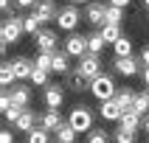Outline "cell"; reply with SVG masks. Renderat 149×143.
Returning <instances> with one entry per match:
<instances>
[{
	"label": "cell",
	"mask_w": 149,
	"mask_h": 143,
	"mask_svg": "<svg viewBox=\"0 0 149 143\" xmlns=\"http://www.w3.org/2000/svg\"><path fill=\"white\" fill-rule=\"evenodd\" d=\"M135 98H138V93H135L132 87H118V95H116V101H118V107L124 109V112H130V109H132Z\"/></svg>",
	"instance_id": "ac0fdd59"
},
{
	"label": "cell",
	"mask_w": 149,
	"mask_h": 143,
	"mask_svg": "<svg viewBox=\"0 0 149 143\" xmlns=\"http://www.w3.org/2000/svg\"><path fill=\"white\" fill-rule=\"evenodd\" d=\"M62 50H65L68 56L82 59L84 53H90V50H87V37H84V34H68V39L62 42Z\"/></svg>",
	"instance_id": "8992f818"
},
{
	"label": "cell",
	"mask_w": 149,
	"mask_h": 143,
	"mask_svg": "<svg viewBox=\"0 0 149 143\" xmlns=\"http://www.w3.org/2000/svg\"><path fill=\"white\" fill-rule=\"evenodd\" d=\"M51 135H54V132H48V129L37 126L34 132H28V135H25V143H51Z\"/></svg>",
	"instance_id": "484cf974"
},
{
	"label": "cell",
	"mask_w": 149,
	"mask_h": 143,
	"mask_svg": "<svg viewBox=\"0 0 149 143\" xmlns=\"http://www.w3.org/2000/svg\"><path fill=\"white\" fill-rule=\"evenodd\" d=\"M23 28H25V34H28V37L34 39V37H37V34L42 31V20H40V17H37V14L31 11V14H28V17L23 20Z\"/></svg>",
	"instance_id": "cb8c5ba5"
},
{
	"label": "cell",
	"mask_w": 149,
	"mask_h": 143,
	"mask_svg": "<svg viewBox=\"0 0 149 143\" xmlns=\"http://www.w3.org/2000/svg\"><path fill=\"white\" fill-rule=\"evenodd\" d=\"M143 132H146V135H149V115H146V118H143Z\"/></svg>",
	"instance_id": "7bdbcfd3"
},
{
	"label": "cell",
	"mask_w": 149,
	"mask_h": 143,
	"mask_svg": "<svg viewBox=\"0 0 149 143\" xmlns=\"http://www.w3.org/2000/svg\"><path fill=\"white\" fill-rule=\"evenodd\" d=\"M0 8L3 11H11V0H0Z\"/></svg>",
	"instance_id": "ab89813d"
},
{
	"label": "cell",
	"mask_w": 149,
	"mask_h": 143,
	"mask_svg": "<svg viewBox=\"0 0 149 143\" xmlns=\"http://www.w3.org/2000/svg\"><path fill=\"white\" fill-rule=\"evenodd\" d=\"M132 0H107V6H116V8H127Z\"/></svg>",
	"instance_id": "f35d334b"
},
{
	"label": "cell",
	"mask_w": 149,
	"mask_h": 143,
	"mask_svg": "<svg viewBox=\"0 0 149 143\" xmlns=\"http://www.w3.org/2000/svg\"><path fill=\"white\" fill-rule=\"evenodd\" d=\"M113 53H116V59H127V56H132V39H130V37H121V39L113 45Z\"/></svg>",
	"instance_id": "7402d4cb"
},
{
	"label": "cell",
	"mask_w": 149,
	"mask_h": 143,
	"mask_svg": "<svg viewBox=\"0 0 149 143\" xmlns=\"http://www.w3.org/2000/svg\"><path fill=\"white\" fill-rule=\"evenodd\" d=\"M124 23V8L107 6V25H121Z\"/></svg>",
	"instance_id": "1f68e13d"
},
{
	"label": "cell",
	"mask_w": 149,
	"mask_h": 143,
	"mask_svg": "<svg viewBox=\"0 0 149 143\" xmlns=\"http://www.w3.org/2000/svg\"><path fill=\"white\" fill-rule=\"evenodd\" d=\"M34 45H37L40 53H56V31L42 28V31L34 37Z\"/></svg>",
	"instance_id": "8fae6325"
},
{
	"label": "cell",
	"mask_w": 149,
	"mask_h": 143,
	"mask_svg": "<svg viewBox=\"0 0 149 143\" xmlns=\"http://www.w3.org/2000/svg\"><path fill=\"white\" fill-rule=\"evenodd\" d=\"M87 143H113V135L104 126H96L93 132H87Z\"/></svg>",
	"instance_id": "d4e9b609"
},
{
	"label": "cell",
	"mask_w": 149,
	"mask_h": 143,
	"mask_svg": "<svg viewBox=\"0 0 149 143\" xmlns=\"http://www.w3.org/2000/svg\"><path fill=\"white\" fill-rule=\"evenodd\" d=\"M54 135H56V143H76V135H79V132H76L73 126H70V124L65 121V124L59 126V129H56Z\"/></svg>",
	"instance_id": "44dd1931"
},
{
	"label": "cell",
	"mask_w": 149,
	"mask_h": 143,
	"mask_svg": "<svg viewBox=\"0 0 149 143\" xmlns=\"http://www.w3.org/2000/svg\"><path fill=\"white\" fill-rule=\"evenodd\" d=\"M132 112H138L141 118H146V115H149V98L143 95V93L138 95V98H135V104H132Z\"/></svg>",
	"instance_id": "d6a6232c"
},
{
	"label": "cell",
	"mask_w": 149,
	"mask_h": 143,
	"mask_svg": "<svg viewBox=\"0 0 149 143\" xmlns=\"http://www.w3.org/2000/svg\"><path fill=\"white\" fill-rule=\"evenodd\" d=\"M11 107H14V104H11V93H8V90H3V95H0V109H3V115H6Z\"/></svg>",
	"instance_id": "836d02e7"
},
{
	"label": "cell",
	"mask_w": 149,
	"mask_h": 143,
	"mask_svg": "<svg viewBox=\"0 0 149 143\" xmlns=\"http://www.w3.org/2000/svg\"><path fill=\"white\" fill-rule=\"evenodd\" d=\"M84 20L93 25V28H104L107 25V3H99V0H93L90 6L84 8Z\"/></svg>",
	"instance_id": "5b68a950"
},
{
	"label": "cell",
	"mask_w": 149,
	"mask_h": 143,
	"mask_svg": "<svg viewBox=\"0 0 149 143\" xmlns=\"http://www.w3.org/2000/svg\"><path fill=\"white\" fill-rule=\"evenodd\" d=\"M143 95H146V98H149V87H146V93H143Z\"/></svg>",
	"instance_id": "f6af8a7d"
},
{
	"label": "cell",
	"mask_w": 149,
	"mask_h": 143,
	"mask_svg": "<svg viewBox=\"0 0 149 143\" xmlns=\"http://www.w3.org/2000/svg\"><path fill=\"white\" fill-rule=\"evenodd\" d=\"M79 20H82V11H79L76 6H62V8H59V17H56V25H59V31L76 34Z\"/></svg>",
	"instance_id": "277c9868"
},
{
	"label": "cell",
	"mask_w": 149,
	"mask_h": 143,
	"mask_svg": "<svg viewBox=\"0 0 149 143\" xmlns=\"http://www.w3.org/2000/svg\"><path fill=\"white\" fill-rule=\"evenodd\" d=\"M68 124L73 126L79 135H87V132H93L96 126H93V109L87 107V104H73V107L68 109Z\"/></svg>",
	"instance_id": "6da1fadb"
},
{
	"label": "cell",
	"mask_w": 149,
	"mask_h": 143,
	"mask_svg": "<svg viewBox=\"0 0 149 143\" xmlns=\"http://www.w3.org/2000/svg\"><path fill=\"white\" fill-rule=\"evenodd\" d=\"M104 45H107V42H104L101 31H96V34H90V37H87V50H90V53H96V56L104 50Z\"/></svg>",
	"instance_id": "83f0119b"
},
{
	"label": "cell",
	"mask_w": 149,
	"mask_h": 143,
	"mask_svg": "<svg viewBox=\"0 0 149 143\" xmlns=\"http://www.w3.org/2000/svg\"><path fill=\"white\" fill-rule=\"evenodd\" d=\"M48 76L51 73H45V70H40V67H34V73H31V82H28V84H31V87H48Z\"/></svg>",
	"instance_id": "f546056e"
},
{
	"label": "cell",
	"mask_w": 149,
	"mask_h": 143,
	"mask_svg": "<svg viewBox=\"0 0 149 143\" xmlns=\"http://www.w3.org/2000/svg\"><path fill=\"white\" fill-rule=\"evenodd\" d=\"M34 65L40 67V70H45V73H54V53H37Z\"/></svg>",
	"instance_id": "f1b7e54d"
},
{
	"label": "cell",
	"mask_w": 149,
	"mask_h": 143,
	"mask_svg": "<svg viewBox=\"0 0 149 143\" xmlns=\"http://www.w3.org/2000/svg\"><path fill=\"white\" fill-rule=\"evenodd\" d=\"M141 76H143V84L149 87V67H143V70H141Z\"/></svg>",
	"instance_id": "60d3db41"
},
{
	"label": "cell",
	"mask_w": 149,
	"mask_h": 143,
	"mask_svg": "<svg viewBox=\"0 0 149 143\" xmlns=\"http://www.w3.org/2000/svg\"><path fill=\"white\" fill-rule=\"evenodd\" d=\"M118 124L124 126V129H132V132H138V129H143V118L138 115V112H132V109H130V112H124V118H121Z\"/></svg>",
	"instance_id": "ffe728a7"
},
{
	"label": "cell",
	"mask_w": 149,
	"mask_h": 143,
	"mask_svg": "<svg viewBox=\"0 0 149 143\" xmlns=\"http://www.w3.org/2000/svg\"><path fill=\"white\" fill-rule=\"evenodd\" d=\"M34 14L40 17L42 23H51V20H56V17H59V8H56V3H54V0H37Z\"/></svg>",
	"instance_id": "4fadbf2b"
},
{
	"label": "cell",
	"mask_w": 149,
	"mask_h": 143,
	"mask_svg": "<svg viewBox=\"0 0 149 143\" xmlns=\"http://www.w3.org/2000/svg\"><path fill=\"white\" fill-rule=\"evenodd\" d=\"M113 70L116 73H121V76H138L141 73V59H135V56H127V59H116L113 62Z\"/></svg>",
	"instance_id": "7c38bea8"
},
{
	"label": "cell",
	"mask_w": 149,
	"mask_h": 143,
	"mask_svg": "<svg viewBox=\"0 0 149 143\" xmlns=\"http://www.w3.org/2000/svg\"><path fill=\"white\" fill-rule=\"evenodd\" d=\"M138 59H141V65H143V67H149V42L143 45V50H141V56H138Z\"/></svg>",
	"instance_id": "8d00e7d4"
},
{
	"label": "cell",
	"mask_w": 149,
	"mask_h": 143,
	"mask_svg": "<svg viewBox=\"0 0 149 143\" xmlns=\"http://www.w3.org/2000/svg\"><path fill=\"white\" fill-rule=\"evenodd\" d=\"M65 84H48L45 87V93H42V98H45V107L48 109H59L62 104H65Z\"/></svg>",
	"instance_id": "9c48e42d"
},
{
	"label": "cell",
	"mask_w": 149,
	"mask_h": 143,
	"mask_svg": "<svg viewBox=\"0 0 149 143\" xmlns=\"http://www.w3.org/2000/svg\"><path fill=\"white\" fill-rule=\"evenodd\" d=\"M23 20L25 17H6L3 20V25H0V42L3 45H17L20 42V37L25 34Z\"/></svg>",
	"instance_id": "3957f363"
},
{
	"label": "cell",
	"mask_w": 149,
	"mask_h": 143,
	"mask_svg": "<svg viewBox=\"0 0 149 143\" xmlns=\"http://www.w3.org/2000/svg\"><path fill=\"white\" fill-rule=\"evenodd\" d=\"M62 124H65V121H62V115H59V109H45V112H40V126L42 129L56 132Z\"/></svg>",
	"instance_id": "e0dca14e"
},
{
	"label": "cell",
	"mask_w": 149,
	"mask_h": 143,
	"mask_svg": "<svg viewBox=\"0 0 149 143\" xmlns=\"http://www.w3.org/2000/svg\"><path fill=\"white\" fill-rule=\"evenodd\" d=\"M101 37H104L107 45H116L124 34H121V25H104V28H101Z\"/></svg>",
	"instance_id": "4316f807"
},
{
	"label": "cell",
	"mask_w": 149,
	"mask_h": 143,
	"mask_svg": "<svg viewBox=\"0 0 149 143\" xmlns=\"http://www.w3.org/2000/svg\"><path fill=\"white\" fill-rule=\"evenodd\" d=\"M8 93H11V104H14V107L28 109V104H31V98H34V90H31L28 82H17Z\"/></svg>",
	"instance_id": "ba28073f"
},
{
	"label": "cell",
	"mask_w": 149,
	"mask_h": 143,
	"mask_svg": "<svg viewBox=\"0 0 149 143\" xmlns=\"http://www.w3.org/2000/svg\"><path fill=\"white\" fill-rule=\"evenodd\" d=\"M76 70L84 76V79H96V76H101V59L96 56V53H84L79 62H76Z\"/></svg>",
	"instance_id": "52a82bcc"
},
{
	"label": "cell",
	"mask_w": 149,
	"mask_h": 143,
	"mask_svg": "<svg viewBox=\"0 0 149 143\" xmlns=\"http://www.w3.org/2000/svg\"><path fill=\"white\" fill-rule=\"evenodd\" d=\"M76 3H87V6H90L93 0H68V6H76Z\"/></svg>",
	"instance_id": "b9f144b4"
},
{
	"label": "cell",
	"mask_w": 149,
	"mask_h": 143,
	"mask_svg": "<svg viewBox=\"0 0 149 143\" xmlns=\"http://www.w3.org/2000/svg\"><path fill=\"white\" fill-rule=\"evenodd\" d=\"M90 95L99 101V104L101 101H113L118 95V84L113 82L110 73H101V76H96V79L90 82Z\"/></svg>",
	"instance_id": "7a4b0ae2"
},
{
	"label": "cell",
	"mask_w": 149,
	"mask_h": 143,
	"mask_svg": "<svg viewBox=\"0 0 149 143\" xmlns=\"http://www.w3.org/2000/svg\"><path fill=\"white\" fill-rule=\"evenodd\" d=\"M37 126H40V115H37L34 109H23V115L17 118L14 129H17V132H25V135H28V132H34Z\"/></svg>",
	"instance_id": "5bb4252c"
},
{
	"label": "cell",
	"mask_w": 149,
	"mask_h": 143,
	"mask_svg": "<svg viewBox=\"0 0 149 143\" xmlns=\"http://www.w3.org/2000/svg\"><path fill=\"white\" fill-rule=\"evenodd\" d=\"M20 115H23V109H20V107H11L6 112V121H8V124H17V118H20Z\"/></svg>",
	"instance_id": "e575fe53"
},
{
	"label": "cell",
	"mask_w": 149,
	"mask_h": 143,
	"mask_svg": "<svg viewBox=\"0 0 149 143\" xmlns=\"http://www.w3.org/2000/svg\"><path fill=\"white\" fill-rule=\"evenodd\" d=\"M65 87L70 93H90V79H84L82 73H79V70H70V73L65 76Z\"/></svg>",
	"instance_id": "2e32d148"
},
{
	"label": "cell",
	"mask_w": 149,
	"mask_h": 143,
	"mask_svg": "<svg viewBox=\"0 0 149 143\" xmlns=\"http://www.w3.org/2000/svg\"><path fill=\"white\" fill-rule=\"evenodd\" d=\"M113 140H116V143H135V132H132V129L118 126L116 132H113Z\"/></svg>",
	"instance_id": "4dcf8cb0"
},
{
	"label": "cell",
	"mask_w": 149,
	"mask_h": 143,
	"mask_svg": "<svg viewBox=\"0 0 149 143\" xmlns=\"http://www.w3.org/2000/svg\"><path fill=\"white\" fill-rule=\"evenodd\" d=\"M143 6H146V8H149V0H143Z\"/></svg>",
	"instance_id": "ee69618b"
},
{
	"label": "cell",
	"mask_w": 149,
	"mask_h": 143,
	"mask_svg": "<svg viewBox=\"0 0 149 143\" xmlns=\"http://www.w3.org/2000/svg\"><path fill=\"white\" fill-rule=\"evenodd\" d=\"M68 53L65 50H56V53H54V73H62V76H68L70 73V62H68Z\"/></svg>",
	"instance_id": "603a6c76"
},
{
	"label": "cell",
	"mask_w": 149,
	"mask_h": 143,
	"mask_svg": "<svg viewBox=\"0 0 149 143\" xmlns=\"http://www.w3.org/2000/svg\"><path fill=\"white\" fill-rule=\"evenodd\" d=\"M11 62V67H14V76H17V82H31V73H34V59L28 56H14V59H8Z\"/></svg>",
	"instance_id": "30bf717a"
},
{
	"label": "cell",
	"mask_w": 149,
	"mask_h": 143,
	"mask_svg": "<svg viewBox=\"0 0 149 143\" xmlns=\"http://www.w3.org/2000/svg\"><path fill=\"white\" fill-rule=\"evenodd\" d=\"M0 84H3V90H11L17 84V76H14V67L8 59H3V65H0Z\"/></svg>",
	"instance_id": "d6986e66"
},
{
	"label": "cell",
	"mask_w": 149,
	"mask_h": 143,
	"mask_svg": "<svg viewBox=\"0 0 149 143\" xmlns=\"http://www.w3.org/2000/svg\"><path fill=\"white\" fill-rule=\"evenodd\" d=\"M99 115L104 118V121H113V124H118V121L124 118V109L118 107V101L113 98V101H101V104H99Z\"/></svg>",
	"instance_id": "9a60e30c"
},
{
	"label": "cell",
	"mask_w": 149,
	"mask_h": 143,
	"mask_svg": "<svg viewBox=\"0 0 149 143\" xmlns=\"http://www.w3.org/2000/svg\"><path fill=\"white\" fill-rule=\"evenodd\" d=\"M0 143H14V132H11V129H3V132H0Z\"/></svg>",
	"instance_id": "d590c367"
},
{
	"label": "cell",
	"mask_w": 149,
	"mask_h": 143,
	"mask_svg": "<svg viewBox=\"0 0 149 143\" xmlns=\"http://www.w3.org/2000/svg\"><path fill=\"white\" fill-rule=\"evenodd\" d=\"M14 6L17 8H34V6H37V0H14Z\"/></svg>",
	"instance_id": "74e56055"
}]
</instances>
